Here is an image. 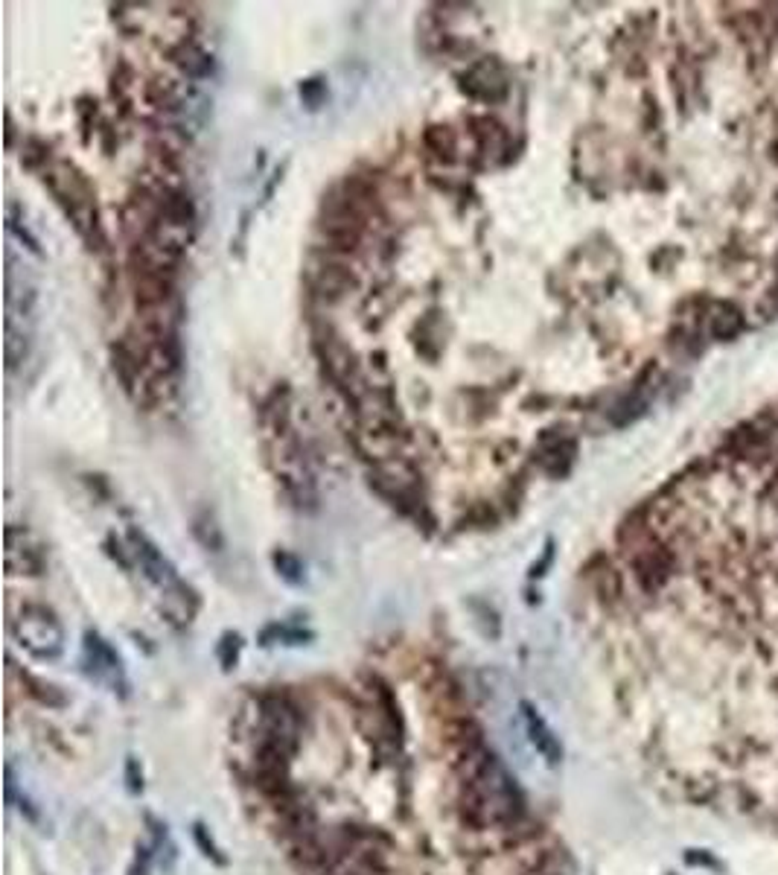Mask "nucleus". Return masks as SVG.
<instances>
[{"mask_svg": "<svg viewBox=\"0 0 778 875\" xmlns=\"http://www.w3.org/2000/svg\"><path fill=\"white\" fill-rule=\"evenodd\" d=\"M702 470L723 502H653L624 523L607 610L662 616L618 683L621 715L670 794L778 838V411Z\"/></svg>", "mask_w": 778, "mask_h": 875, "instance_id": "obj_1", "label": "nucleus"}, {"mask_svg": "<svg viewBox=\"0 0 778 875\" xmlns=\"http://www.w3.org/2000/svg\"><path fill=\"white\" fill-rule=\"evenodd\" d=\"M455 818L475 835H516L528 826V806L516 779L478 733L455 747Z\"/></svg>", "mask_w": 778, "mask_h": 875, "instance_id": "obj_2", "label": "nucleus"}, {"mask_svg": "<svg viewBox=\"0 0 778 875\" xmlns=\"http://www.w3.org/2000/svg\"><path fill=\"white\" fill-rule=\"evenodd\" d=\"M309 724L306 709L289 692H265L257 701V745H272L295 755Z\"/></svg>", "mask_w": 778, "mask_h": 875, "instance_id": "obj_3", "label": "nucleus"}, {"mask_svg": "<svg viewBox=\"0 0 778 875\" xmlns=\"http://www.w3.org/2000/svg\"><path fill=\"white\" fill-rule=\"evenodd\" d=\"M9 630L29 657L36 660H58L65 651V628L53 607L41 601H24L9 619Z\"/></svg>", "mask_w": 778, "mask_h": 875, "instance_id": "obj_4", "label": "nucleus"}, {"mask_svg": "<svg viewBox=\"0 0 778 875\" xmlns=\"http://www.w3.org/2000/svg\"><path fill=\"white\" fill-rule=\"evenodd\" d=\"M44 184L53 190L56 202L65 207V214L73 219V225L79 228L82 236H91V231L99 234L94 190H91L88 178L77 167H73V164H58L53 172L44 175Z\"/></svg>", "mask_w": 778, "mask_h": 875, "instance_id": "obj_5", "label": "nucleus"}, {"mask_svg": "<svg viewBox=\"0 0 778 875\" xmlns=\"http://www.w3.org/2000/svg\"><path fill=\"white\" fill-rule=\"evenodd\" d=\"M461 91L478 102H499L507 97V77L496 58H482L461 77Z\"/></svg>", "mask_w": 778, "mask_h": 875, "instance_id": "obj_6", "label": "nucleus"}, {"mask_svg": "<svg viewBox=\"0 0 778 875\" xmlns=\"http://www.w3.org/2000/svg\"><path fill=\"white\" fill-rule=\"evenodd\" d=\"M309 286H312V292L321 295V298H327V301H341L358 286V277L348 269V266H341L336 260H321L312 266Z\"/></svg>", "mask_w": 778, "mask_h": 875, "instance_id": "obj_7", "label": "nucleus"}, {"mask_svg": "<svg viewBox=\"0 0 778 875\" xmlns=\"http://www.w3.org/2000/svg\"><path fill=\"white\" fill-rule=\"evenodd\" d=\"M6 567L12 575H41L47 569V560H44L41 546L33 543V537L24 531V540L18 543V534L12 528L6 531Z\"/></svg>", "mask_w": 778, "mask_h": 875, "instance_id": "obj_8", "label": "nucleus"}, {"mask_svg": "<svg viewBox=\"0 0 778 875\" xmlns=\"http://www.w3.org/2000/svg\"><path fill=\"white\" fill-rule=\"evenodd\" d=\"M519 709H522V721H525V730L531 735V745L536 747V753H540L548 765H557L563 755L557 735L551 733V726L543 721V715H536V709L531 703H522Z\"/></svg>", "mask_w": 778, "mask_h": 875, "instance_id": "obj_9", "label": "nucleus"}, {"mask_svg": "<svg viewBox=\"0 0 778 875\" xmlns=\"http://www.w3.org/2000/svg\"><path fill=\"white\" fill-rule=\"evenodd\" d=\"M85 665L91 669L94 677H117L123 674V665H119V657L114 654V648L102 640V636L85 633Z\"/></svg>", "mask_w": 778, "mask_h": 875, "instance_id": "obj_10", "label": "nucleus"}, {"mask_svg": "<svg viewBox=\"0 0 778 875\" xmlns=\"http://www.w3.org/2000/svg\"><path fill=\"white\" fill-rule=\"evenodd\" d=\"M172 62L182 68L190 79H202V77H207V73H211V68H213L211 56H207L202 47H196V44H182V47H175Z\"/></svg>", "mask_w": 778, "mask_h": 875, "instance_id": "obj_11", "label": "nucleus"}, {"mask_svg": "<svg viewBox=\"0 0 778 875\" xmlns=\"http://www.w3.org/2000/svg\"><path fill=\"white\" fill-rule=\"evenodd\" d=\"M470 123L475 126V129H472V138H475L478 150H482L484 155L502 150V146L507 143L504 126H502V123H496V120H490V117H472Z\"/></svg>", "mask_w": 778, "mask_h": 875, "instance_id": "obj_12", "label": "nucleus"}, {"mask_svg": "<svg viewBox=\"0 0 778 875\" xmlns=\"http://www.w3.org/2000/svg\"><path fill=\"white\" fill-rule=\"evenodd\" d=\"M21 683H24V692L29 694L33 701H38V703H44V706H50V709H58V706H65L67 703V698L62 694V689H56L53 683H44V680H38V677H33V674H21Z\"/></svg>", "mask_w": 778, "mask_h": 875, "instance_id": "obj_13", "label": "nucleus"}, {"mask_svg": "<svg viewBox=\"0 0 778 875\" xmlns=\"http://www.w3.org/2000/svg\"><path fill=\"white\" fill-rule=\"evenodd\" d=\"M426 146H429V150L435 152L438 158L452 161L455 152H458V138H455V131L449 129V126H429V129H426Z\"/></svg>", "mask_w": 778, "mask_h": 875, "instance_id": "obj_14", "label": "nucleus"}, {"mask_svg": "<svg viewBox=\"0 0 778 875\" xmlns=\"http://www.w3.org/2000/svg\"><path fill=\"white\" fill-rule=\"evenodd\" d=\"M192 534H196V540H199L204 548H213V552H219V548L224 546L222 531H219L216 520H213V516L207 514V511L192 516Z\"/></svg>", "mask_w": 778, "mask_h": 875, "instance_id": "obj_15", "label": "nucleus"}, {"mask_svg": "<svg viewBox=\"0 0 778 875\" xmlns=\"http://www.w3.org/2000/svg\"><path fill=\"white\" fill-rule=\"evenodd\" d=\"M275 567H277V572L286 578L289 584H301L304 581V563L297 560L292 552H275Z\"/></svg>", "mask_w": 778, "mask_h": 875, "instance_id": "obj_16", "label": "nucleus"}, {"mask_svg": "<svg viewBox=\"0 0 778 875\" xmlns=\"http://www.w3.org/2000/svg\"><path fill=\"white\" fill-rule=\"evenodd\" d=\"M239 648H243V642H239V636H236V633H224V636H222V642H219V648H216V657H219V662H222V669H224V672H231L233 665H236V660H239Z\"/></svg>", "mask_w": 778, "mask_h": 875, "instance_id": "obj_17", "label": "nucleus"}, {"mask_svg": "<svg viewBox=\"0 0 778 875\" xmlns=\"http://www.w3.org/2000/svg\"><path fill=\"white\" fill-rule=\"evenodd\" d=\"M272 636H277V640L283 642V645H301V642H306V640H312V633H306V630H295V628H286V625H272L265 633H263V640L268 642Z\"/></svg>", "mask_w": 778, "mask_h": 875, "instance_id": "obj_18", "label": "nucleus"}, {"mask_svg": "<svg viewBox=\"0 0 778 875\" xmlns=\"http://www.w3.org/2000/svg\"><path fill=\"white\" fill-rule=\"evenodd\" d=\"M301 99L306 102V106L316 111V109H321L324 106V99H327V88H324V82L321 79H306V82H301Z\"/></svg>", "mask_w": 778, "mask_h": 875, "instance_id": "obj_19", "label": "nucleus"}, {"mask_svg": "<svg viewBox=\"0 0 778 875\" xmlns=\"http://www.w3.org/2000/svg\"><path fill=\"white\" fill-rule=\"evenodd\" d=\"M192 838H196V843L202 847V852H204V858H213L216 864H224V858L219 855V849H216V843L207 838V828L204 826H192Z\"/></svg>", "mask_w": 778, "mask_h": 875, "instance_id": "obj_20", "label": "nucleus"}, {"mask_svg": "<svg viewBox=\"0 0 778 875\" xmlns=\"http://www.w3.org/2000/svg\"><path fill=\"white\" fill-rule=\"evenodd\" d=\"M152 858H155L152 847H140L138 855H134L131 867H129V875H149L152 872Z\"/></svg>", "mask_w": 778, "mask_h": 875, "instance_id": "obj_21", "label": "nucleus"}, {"mask_svg": "<svg viewBox=\"0 0 778 875\" xmlns=\"http://www.w3.org/2000/svg\"><path fill=\"white\" fill-rule=\"evenodd\" d=\"M126 782H129V791H134V794H138V791L143 788V774H140V765L134 762V759H129V762H126Z\"/></svg>", "mask_w": 778, "mask_h": 875, "instance_id": "obj_22", "label": "nucleus"}, {"mask_svg": "<svg viewBox=\"0 0 778 875\" xmlns=\"http://www.w3.org/2000/svg\"><path fill=\"white\" fill-rule=\"evenodd\" d=\"M330 875H391V872H373V870H362V867H353V864H344L338 870H333Z\"/></svg>", "mask_w": 778, "mask_h": 875, "instance_id": "obj_23", "label": "nucleus"}]
</instances>
